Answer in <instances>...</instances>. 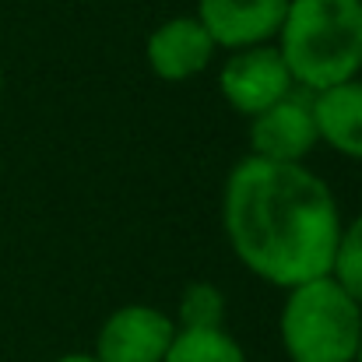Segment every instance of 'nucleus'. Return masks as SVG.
Returning a JSON list of instances; mask_svg holds the SVG:
<instances>
[{"label": "nucleus", "mask_w": 362, "mask_h": 362, "mask_svg": "<svg viewBox=\"0 0 362 362\" xmlns=\"http://www.w3.org/2000/svg\"><path fill=\"white\" fill-rule=\"evenodd\" d=\"M144 53L162 81H187L211 64L215 42L197 18H169L148 35Z\"/></svg>", "instance_id": "obj_8"}, {"label": "nucleus", "mask_w": 362, "mask_h": 362, "mask_svg": "<svg viewBox=\"0 0 362 362\" xmlns=\"http://www.w3.org/2000/svg\"><path fill=\"white\" fill-rule=\"evenodd\" d=\"M176 338V324L155 306L134 303L110 313L99 331L95 359L99 362H165V352Z\"/></svg>", "instance_id": "obj_6"}, {"label": "nucleus", "mask_w": 362, "mask_h": 362, "mask_svg": "<svg viewBox=\"0 0 362 362\" xmlns=\"http://www.w3.org/2000/svg\"><path fill=\"white\" fill-rule=\"evenodd\" d=\"M222 320H226V296L208 281L187 285L180 299V331H208L222 327Z\"/></svg>", "instance_id": "obj_11"}, {"label": "nucleus", "mask_w": 362, "mask_h": 362, "mask_svg": "<svg viewBox=\"0 0 362 362\" xmlns=\"http://www.w3.org/2000/svg\"><path fill=\"white\" fill-rule=\"evenodd\" d=\"M226 236L243 264L281 288L331 274L341 215L331 187L303 162L243 158L226 180Z\"/></svg>", "instance_id": "obj_1"}, {"label": "nucleus", "mask_w": 362, "mask_h": 362, "mask_svg": "<svg viewBox=\"0 0 362 362\" xmlns=\"http://www.w3.org/2000/svg\"><path fill=\"white\" fill-rule=\"evenodd\" d=\"M165 362H246L240 341L226 327L208 331H180L165 352Z\"/></svg>", "instance_id": "obj_10"}, {"label": "nucleus", "mask_w": 362, "mask_h": 362, "mask_svg": "<svg viewBox=\"0 0 362 362\" xmlns=\"http://www.w3.org/2000/svg\"><path fill=\"white\" fill-rule=\"evenodd\" d=\"M278 53L296 85L324 92L359 78L362 0H288Z\"/></svg>", "instance_id": "obj_2"}, {"label": "nucleus", "mask_w": 362, "mask_h": 362, "mask_svg": "<svg viewBox=\"0 0 362 362\" xmlns=\"http://www.w3.org/2000/svg\"><path fill=\"white\" fill-rule=\"evenodd\" d=\"M313 117L320 141H327L334 151L362 162V81L352 78L345 85L313 92Z\"/></svg>", "instance_id": "obj_9"}, {"label": "nucleus", "mask_w": 362, "mask_h": 362, "mask_svg": "<svg viewBox=\"0 0 362 362\" xmlns=\"http://www.w3.org/2000/svg\"><path fill=\"white\" fill-rule=\"evenodd\" d=\"M331 278L362 306V215L352 226H341L334 264H331Z\"/></svg>", "instance_id": "obj_12"}, {"label": "nucleus", "mask_w": 362, "mask_h": 362, "mask_svg": "<svg viewBox=\"0 0 362 362\" xmlns=\"http://www.w3.org/2000/svg\"><path fill=\"white\" fill-rule=\"evenodd\" d=\"M0 92H4V71H0Z\"/></svg>", "instance_id": "obj_15"}, {"label": "nucleus", "mask_w": 362, "mask_h": 362, "mask_svg": "<svg viewBox=\"0 0 362 362\" xmlns=\"http://www.w3.org/2000/svg\"><path fill=\"white\" fill-rule=\"evenodd\" d=\"M362 306L331 278L288 288L281 310V345L292 362H356Z\"/></svg>", "instance_id": "obj_3"}, {"label": "nucleus", "mask_w": 362, "mask_h": 362, "mask_svg": "<svg viewBox=\"0 0 362 362\" xmlns=\"http://www.w3.org/2000/svg\"><path fill=\"white\" fill-rule=\"evenodd\" d=\"M218 88L236 113L257 117V113L271 110L274 103H281L296 88V81H292L278 46H250V49H236L226 60V67L218 74Z\"/></svg>", "instance_id": "obj_4"}, {"label": "nucleus", "mask_w": 362, "mask_h": 362, "mask_svg": "<svg viewBox=\"0 0 362 362\" xmlns=\"http://www.w3.org/2000/svg\"><path fill=\"white\" fill-rule=\"evenodd\" d=\"M356 362H362V334H359V349H356Z\"/></svg>", "instance_id": "obj_14"}, {"label": "nucleus", "mask_w": 362, "mask_h": 362, "mask_svg": "<svg viewBox=\"0 0 362 362\" xmlns=\"http://www.w3.org/2000/svg\"><path fill=\"white\" fill-rule=\"evenodd\" d=\"M57 362H99L95 356H60Z\"/></svg>", "instance_id": "obj_13"}, {"label": "nucleus", "mask_w": 362, "mask_h": 362, "mask_svg": "<svg viewBox=\"0 0 362 362\" xmlns=\"http://www.w3.org/2000/svg\"><path fill=\"white\" fill-rule=\"evenodd\" d=\"M288 0H201L197 21L215 46L250 49L267 46L285 21Z\"/></svg>", "instance_id": "obj_7"}, {"label": "nucleus", "mask_w": 362, "mask_h": 362, "mask_svg": "<svg viewBox=\"0 0 362 362\" xmlns=\"http://www.w3.org/2000/svg\"><path fill=\"white\" fill-rule=\"evenodd\" d=\"M250 144L257 158L267 162H303L317 144H320V130L313 117V92H299L296 88L274 103L271 110L257 113L250 123Z\"/></svg>", "instance_id": "obj_5"}]
</instances>
